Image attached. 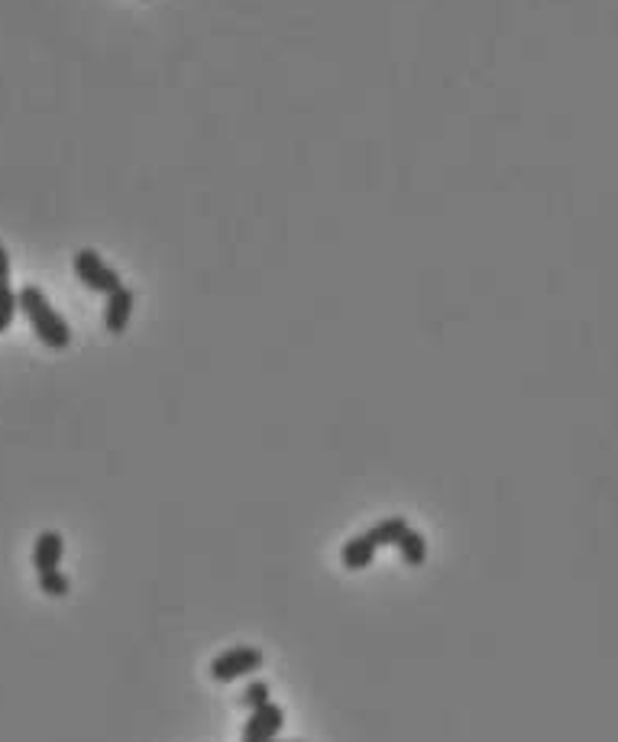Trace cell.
<instances>
[{"mask_svg": "<svg viewBox=\"0 0 618 742\" xmlns=\"http://www.w3.org/2000/svg\"><path fill=\"white\" fill-rule=\"evenodd\" d=\"M240 703L246 707V710H259V707H265V703H273V691H269V684H263V681H253V684L240 694Z\"/></svg>", "mask_w": 618, "mask_h": 742, "instance_id": "7c38bea8", "label": "cell"}, {"mask_svg": "<svg viewBox=\"0 0 618 742\" xmlns=\"http://www.w3.org/2000/svg\"><path fill=\"white\" fill-rule=\"evenodd\" d=\"M289 742H298V739H289Z\"/></svg>", "mask_w": 618, "mask_h": 742, "instance_id": "5bb4252c", "label": "cell"}, {"mask_svg": "<svg viewBox=\"0 0 618 742\" xmlns=\"http://www.w3.org/2000/svg\"><path fill=\"white\" fill-rule=\"evenodd\" d=\"M133 302H137V295L127 289V285H121L117 292H111L107 295V305H104V328L111 334H123L130 324V315H133Z\"/></svg>", "mask_w": 618, "mask_h": 742, "instance_id": "5b68a950", "label": "cell"}, {"mask_svg": "<svg viewBox=\"0 0 618 742\" xmlns=\"http://www.w3.org/2000/svg\"><path fill=\"white\" fill-rule=\"evenodd\" d=\"M399 555H402V561L405 565H411V567H417V565H425V557H427V541H425V535L421 532H415V529H408V532L399 538Z\"/></svg>", "mask_w": 618, "mask_h": 742, "instance_id": "9c48e42d", "label": "cell"}, {"mask_svg": "<svg viewBox=\"0 0 618 742\" xmlns=\"http://www.w3.org/2000/svg\"><path fill=\"white\" fill-rule=\"evenodd\" d=\"M68 587H72V581L65 577L62 571H42L40 574V590L46 593V597H65L68 593Z\"/></svg>", "mask_w": 618, "mask_h": 742, "instance_id": "8fae6325", "label": "cell"}, {"mask_svg": "<svg viewBox=\"0 0 618 742\" xmlns=\"http://www.w3.org/2000/svg\"><path fill=\"white\" fill-rule=\"evenodd\" d=\"M259 668H263V652H259L256 646H237L230 648V652L217 655L214 662H210V678L227 684V681H237Z\"/></svg>", "mask_w": 618, "mask_h": 742, "instance_id": "3957f363", "label": "cell"}, {"mask_svg": "<svg viewBox=\"0 0 618 742\" xmlns=\"http://www.w3.org/2000/svg\"><path fill=\"white\" fill-rule=\"evenodd\" d=\"M282 723H285V710L279 703H265L259 710H253V717L243 727V742H275Z\"/></svg>", "mask_w": 618, "mask_h": 742, "instance_id": "277c9868", "label": "cell"}, {"mask_svg": "<svg viewBox=\"0 0 618 742\" xmlns=\"http://www.w3.org/2000/svg\"><path fill=\"white\" fill-rule=\"evenodd\" d=\"M0 285H10V253L0 243Z\"/></svg>", "mask_w": 618, "mask_h": 742, "instance_id": "4fadbf2b", "label": "cell"}, {"mask_svg": "<svg viewBox=\"0 0 618 742\" xmlns=\"http://www.w3.org/2000/svg\"><path fill=\"white\" fill-rule=\"evenodd\" d=\"M408 529L411 525H408V519L405 516H389V519H382L379 525H372L366 535H370L376 545H399V538H402Z\"/></svg>", "mask_w": 618, "mask_h": 742, "instance_id": "ba28073f", "label": "cell"}, {"mask_svg": "<svg viewBox=\"0 0 618 742\" xmlns=\"http://www.w3.org/2000/svg\"><path fill=\"white\" fill-rule=\"evenodd\" d=\"M62 551H65V541L58 532H42L40 538H36V545H32V567L36 571H56L58 561H62Z\"/></svg>", "mask_w": 618, "mask_h": 742, "instance_id": "8992f818", "label": "cell"}, {"mask_svg": "<svg viewBox=\"0 0 618 742\" xmlns=\"http://www.w3.org/2000/svg\"><path fill=\"white\" fill-rule=\"evenodd\" d=\"M75 276L81 279V285H88L91 292H101V295H111L123 285L121 273L113 267H107L97 250H78L72 259Z\"/></svg>", "mask_w": 618, "mask_h": 742, "instance_id": "7a4b0ae2", "label": "cell"}, {"mask_svg": "<svg viewBox=\"0 0 618 742\" xmlns=\"http://www.w3.org/2000/svg\"><path fill=\"white\" fill-rule=\"evenodd\" d=\"M20 312H23L26 321H30L32 334H36L49 350H65L72 344V328H68V321L52 308V302L46 299V292H42L40 285H23V289H20Z\"/></svg>", "mask_w": 618, "mask_h": 742, "instance_id": "6da1fadb", "label": "cell"}, {"mask_svg": "<svg viewBox=\"0 0 618 742\" xmlns=\"http://www.w3.org/2000/svg\"><path fill=\"white\" fill-rule=\"evenodd\" d=\"M376 551H379V545L363 532V535H356L354 541H346L344 551H340V561H344L346 571H363V567H370L372 561H376Z\"/></svg>", "mask_w": 618, "mask_h": 742, "instance_id": "52a82bcc", "label": "cell"}, {"mask_svg": "<svg viewBox=\"0 0 618 742\" xmlns=\"http://www.w3.org/2000/svg\"><path fill=\"white\" fill-rule=\"evenodd\" d=\"M16 308H20V292H13L10 285H0V334L13 324Z\"/></svg>", "mask_w": 618, "mask_h": 742, "instance_id": "30bf717a", "label": "cell"}]
</instances>
